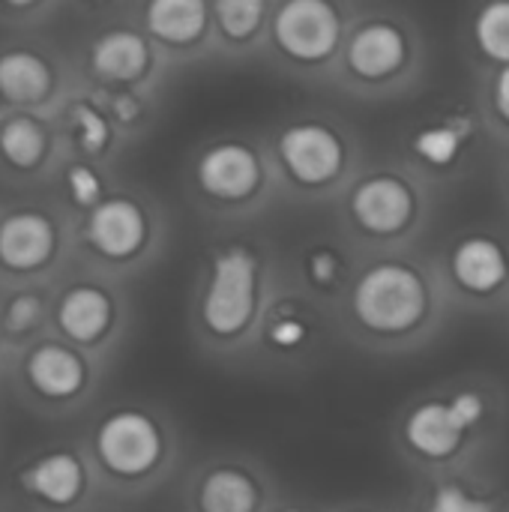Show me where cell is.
<instances>
[{
  "instance_id": "17",
  "label": "cell",
  "mask_w": 509,
  "mask_h": 512,
  "mask_svg": "<svg viewBox=\"0 0 509 512\" xmlns=\"http://www.w3.org/2000/svg\"><path fill=\"white\" fill-rule=\"evenodd\" d=\"M465 435L468 432L456 423L447 402H426L414 408L405 423V441L423 459H450L462 447Z\"/></svg>"
},
{
  "instance_id": "33",
  "label": "cell",
  "mask_w": 509,
  "mask_h": 512,
  "mask_svg": "<svg viewBox=\"0 0 509 512\" xmlns=\"http://www.w3.org/2000/svg\"><path fill=\"white\" fill-rule=\"evenodd\" d=\"M0 126H3V105H0Z\"/></svg>"
},
{
  "instance_id": "20",
  "label": "cell",
  "mask_w": 509,
  "mask_h": 512,
  "mask_svg": "<svg viewBox=\"0 0 509 512\" xmlns=\"http://www.w3.org/2000/svg\"><path fill=\"white\" fill-rule=\"evenodd\" d=\"M261 492L255 480L237 468H216L201 480L198 510L201 512H255Z\"/></svg>"
},
{
  "instance_id": "12",
  "label": "cell",
  "mask_w": 509,
  "mask_h": 512,
  "mask_svg": "<svg viewBox=\"0 0 509 512\" xmlns=\"http://www.w3.org/2000/svg\"><path fill=\"white\" fill-rule=\"evenodd\" d=\"M21 486L39 504L66 510L81 501L87 489V471H84V462L72 450H54V453L39 456L21 474Z\"/></svg>"
},
{
  "instance_id": "8",
  "label": "cell",
  "mask_w": 509,
  "mask_h": 512,
  "mask_svg": "<svg viewBox=\"0 0 509 512\" xmlns=\"http://www.w3.org/2000/svg\"><path fill=\"white\" fill-rule=\"evenodd\" d=\"M57 255V225L42 210H12L0 219V267L15 276L39 273Z\"/></svg>"
},
{
  "instance_id": "19",
  "label": "cell",
  "mask_w": 509,
  "mask_h": 512,
  "mask_svg": "<svg viewBox=\"0 0 509 512\" xmlns=\"http://www.w3.org/2000/svg\"><path fill=\"white\" fill-rule=\"evenodd\" d=\"M51 147L45 123L30 114H15L0 126V159L15 171H33L45 162Z\"/></svg>"
},
{
  "instance_id": "9",
  "label": "cell",
  "mask_w": 509,
  "mask_h": 512,
  "mask_svg": "<svg viewBox=\"0 0 509 512\" xmlns=\"http://www.w3.org/2000/svg\"><path fill=\"white\" fill-rule=\"evenodd\" d=\"M351 216L366 234L393 237L414 219V189L393 174L366 177L351 192Z\"/></svg>"
},
{
  "instance_id": "24",
  "label": "cell",
  "mask_w": 509,
  "mask_h": 512,
  "mask_svg": "<svg viewBox=\"0 0 509 512\" xmlns=\"http://www.w3.org/2000/svg\"><path fill=\"white\" fill-rule=\"evenodd\" d=\"M45 321V300L33 291H18L6 300L0 312V327L9 339L33 336Z\"/></svg>"
},
{
  "instance_id": "30",
  "label": "cell",
  "mask_w": 509,
  "mask_h": 512,
  "mask_svg": "<svg viewBox=\"0 0 509 512\" xmlns=\"http://www.w3.org/2000/svg\"><path fill=\"white\" fill-rule=\"evenodd\" d=\"M447 405H450V411H453L456 423H459L465 432H468V429H474V426L483 420V414H486V402H483V396H480V393H474V390L456 393Z\"/></svg>"
},
{
  "instance_id": "2",
  "label": "cell",
  "mask_w": 509,
  "mask_h": 512,
  "mask_svg": "<svg viewBox=\"0 0 509 512\" xmlns=\"http://www.w3.org/2000/svg\"><path fill=\"white\" fill-rule=\"evenodd\" d=\"M258 312V258L246 246H228L213 258L201 297L207 333L231 339L243 333Z\"/></svg>"
},
{
  "instance_id": "7",
  "label": "cell",
  "mask_w": 509,
  "mask_h": 512,
  "mask_svg": "<svg viewBox=\"0 0 509 512\" xmlns=\"http://www.w3.org/2000/svg\"><path fill=\"white\" fill-rule=\"evenodd\" d=\"M24 381L33 396L48 405H66L87 390L90 366L87 360L63 342H39L24 357Z\"/></svg>"
},
{
  "instance_id": "14",
  "label": "cell",
  "mask_w": 509,
  "mask_h": 512,
  "mask_svg": "<svg viewBox=\"0 0 509 512\" xmlns=\"http://www.w3.org/2000/svg\"><path fill=\"white\" fill-rule=\"evenodd\" d=\"M90 69L102 81L129 84L138 81L150 69V42L138 30L114 27L93 39L90 45Z\"/></svg>"
},
{
  "instance_id": "18",
  "label": "cell",
  "mask_w": 509,
  "mask_h": 512,
  "mask_svg": "<svg viewBox=\"0 0 509 512\" xmlns=\"http://www.w3.org/2000/svg\"><path fill=\"white\" fill-rule=\"evenodd\" d=\"M210 9L204 0H153L144 9L147 33L165 45H192L204 36Z\"/></svg>"
},
{
  "instance_id": "10",
  "label": "cell",
  "mask_w": 509,
  "mask_h": 512,
  "mask_svg": "<svg viewBox=\"0 0 509 512\" xmlns=\"http://www.w3.org/2000/svg\"><path fill=\"white\" fill-rule=\"evenodd\" d=\"M198 186L219 201H243L261 186V159L249 144L222 141L201 153L195 168Z\"/></svg>"
},
{
  "instance_id": "3",
  "label": "cell",
  "mask_w": 509,
  "mask_h": 512,
  "mask_svg": "<svg viewBox=\"0 0 509 512\" xmlns=\"http://www.w3.org/2000/svg\"><path fill=\"white\" fill-rule=\"evenodd\" d=\"M93 453L111 477L141 480L159 468L165 456V435L150 414L120 408L96 426Z\"/></svg>"
},
{
  "instance_id": "25",
  "label": "cell",
  "mask_w": 509,
  "mask_h": 512,
  "mask_svg": "<svg viewBox=\"0 0 509 512\" xmlns=\"http://www.w3.org/2000/svg\"><path fill=\"white\" fill-rule=\"evenodd\" d=\"M411 147L426 165L447 168L456 162V156L462 150V132L456 126H426L423 132L414 135Z\"/></svg>"
},
{
  "instance_id": "34",
  "label": "cell",
  "mask_w": 509,
  "mask_h": 512,
  "mask_svg": "<svg viewBox=\"0 0 509 512\" xmlns=\"http://www.w3.org/2000/svg\"><path fill=\"white\" fill-rule=\"evenodd\" d=\"M282 512H306V510H282Z\"/></svg>"
},
{
  "instance_id": "22",
  "label": "cell",
  "mask_w": 509,
  "mask_h": 512,
  "mask_svg": "<svg viewBox=\"0 0 509 512\" xmlns=\"http://www.w3.org/2000/svg\"><path fill=\"white\" fill-rule=\"evenodd\" d=\"M264 12H267V6L261 0H219L213 6L219 30L231 42H246L249 36H255L264 21Z\"/></svg>"
},
{
  "instance_id": "28",
  "label": "cell",
  "mask_w": 509,
  "mask_h": 512,
  "mask_svg": "<svg viewBox=\"0 0 509 512\" xmlns=\"http://www.w3.org/2000/svg\"><path fill=\"white\" fill-rule=\"evenodd\" d=\"M306 273H309V279H312L318 288L330 291V288L339 282V276H342V258H339L333 249L321 246V249H315V252L306 258Z\"/></svg>"
},
{
  "instance_id": "23",
  "label": "cell",
  "mask_w": 509,
  "mask_h": 512,
  "mask_svg": "<svg viewBox=\"0 0 509 512\" xmlns=\"http://www.w3.org/2000/svg\"><path fill=\"white\" fill-rule=\"evenodd\" d=\"M69 129H72L75 144L87 156L105 153V147L111 141V123H108V117L96 105H90V102H78V105L69 108Z\"/></svg>"
},
{
  "instance_id": "32",
  "label": "cell",
  "mask_w": 509,
  "mask_h": 512,
  "mask_svg": "<svg viewBox=\"0 0 509 512\" xmlns=\"http://www.w3.org/2000/svg\"><path fill=\"white\" fill-rule=\"evenodd\" d=\"M492 102H495V111L501 114V120L509 123V66H504L495 78V87H492Z\"/></svg>"
},
{
  "instance_id": "26",
  "label": "cell",
  "mask_w": 509,
  "mask_h": 512,
  "mask_svg": "<svg viewBox=\"0 0 509 512\" xmlns=\"http://www.w3.org/2000/svg\"><path fill=\"white\" fill-rule=\"evenodd\" d=\"M66 192L72 198V204L84 207V210H93L105 201V186H102V177L90 168V165H69L66 171Z\"/></svg>"
},
{
  "instance_id": "16",
  "label": "cell",
  "mask_w": 509,
  "mask_h": 512,
  "mask_svg": "<svg viewBox=\"0 0 509 512\" xmlns=\"http://www.w3.org/2000/svg\"><path fill=\"white\" fill-rule=\"evenodd\" d=\"M453 276L471 294H492L509 276L504 246L492 237H468L453 252Z\"/></svg>"
},
{
  "instance_id": "5",
  "label": "cell",
  "mask_w": 509,
  "mask_h": 512,
  "mask_svg": "<svg viewBox=\"0 0 509 512\" xmlns=\"http://www.w3.org/2000/svg\"><path fill=\"white\" fill-rule=\"evenodd\" d=\"M279 156L300 186H327L345 165V144L324 123H294L279 138Z\"/></svg>"
},
{
  "instance_id": "11",
  "label": "cell",
  "mask_w": 509,
  "mask_h": 512,
  "mask_svg": "<svg viewBox=\"0 0 509 512\" xmlns=\"http://www.w3.org/2000/svg\"><path fill=\"white\" fill-rule=\"evenodd\" d=\"M408 60V36L393 21L363 24L348 42V69L357 78L381 81L396 75Z\"/></svg>"
},
{
  "instance_id": "31",
  "label": "cell",
  "mask_w": 509,
  "mask_h": 512,
  "mask_svg": "<svg viewBox=\"0 0 509 512\" xmlns=\"http://www.w3.org/2000/svg\"><path fill=\"white\" fill-rule=\"evenodd\" d=\"M111 114H114V120H120V123H135V120L141 117V102H138L132 93H117V96L111 99Z\"/></svg>"
},
{
  "instance_id": "1",
  "label": "cell",
  "mask_w": 509,
  "mask_h": 512,
  "mask_svg": "<svg viewBox=\"0 0 509 512\" xmlns=\"http://www.w3.org/2000/svg\"><path fill=\"white\" fill-rule=\"evenodd\" d=\"M351 309L363 330L378 336H399L426 318L429 291L414 267L399 261H378L357 279Z\"/></svg>"
},
{
  "instance_id": "15",
  "label": "cell",
  "mask_w": 509,
  "mask_h": 512,
  "mask_svg": "<svg viewBox=\"0 0 509 512\" xmlns=\"http://www.w3.org/2000/svg\"><path fill=\"white\" fill-rule=\"evenodd\" d=\"M54 69L51 63L30 48L0 51V96L12 105L30 108L51 96Z\"/></svg>"
},
{
  "instance_id": "6",
  "label": "cell",
  "mask_w": 509,
  "mask_h": 512,
  "mask_svg": "<svg viewBox=\"0 0 509 512\" xmlns=\"http://www.w3.org/2000/svg\"><path fill=\"white\" fill-rule=\"evenodd\" d=\"M147 234H150L147 213L141 210L138 201L126 195L105 198L99 207L87 213V222H84V240L105 261L135 258L144 249Z\"/></svg>"
},
{
  "instance_id": "13",
  "label": "cell",
  "mask_w": 509,
  "mask_h": 512,
  "mask_svg": "<svg viewBox=\"0 0 509 512\" xmlns=\"http://www.w3.org/2000/svg\"><path fill=\"white\" fill-rule=\"evenodd\" d=\"M54 321L72 345H96L114 324V300L99 285H72L57 300Z\"/></svg>"
},
{
  "instance_id": "21",
  "label": "cell",
  "mask_w": 509,
  "mask_h": 512,
  "mask_svg": "<svg viewBox=\"0 0 509 512\" xmlns=\"http://www.w3.org/2000/svg\"><path fill=\"white\" fill-rule=\"evenodd\" d=\"M474 36H477L480 51L489 60H498V63L509 66V0L489 3L477 12Z\"/></svg>"
},
{
  "instance_id": "29",
  "label": "cell",
  "mask_w": 509,
  "mask_h": 512,
  "mask_svg": "<svg viewBox=\"0 0 509 512\" xmlns=\"http://www.w3.org/2000/svg\"><path fill=\"white\" fill-rule=\"evenodd\" d=\"M306 336H309L306 324H303L300 318H291V315L276 318V321L270 324V330H267L270 345H273V348H279V351H291V348L303 345V342H306Z\"/></svg>"
},
{
  "instance_id": "27",
  "label": "cell",
  "mask_w": 509,
  "mask_h": 512,
  "mask_svg": "<svg viewBox=\"0 0 509 512\" xmlns=\"http://www.w3.org/2000/svg\"><path fill=\"white\" fill-rule=\"evenodd\" d=\"M429 512H495L489 501L471 495L468 489L462 486H441L435 495H432V504Z\"/></svg>"
},
{
  "instance_id": "4",
  "label": "cell",
  "mask_w": 509,
  "mask_h": 512,
  "mask_svg": "<svg viewBox=\"0 0 509 512\" xmlns=\"http://www.w3.org/2000/svg\"><path fill=\"white\" fill-rule=\"evenodd\" d=\"M273 39L297 63L327 60L342 39V18L324 0H291L273 15Z\"/></svg>"
}]
</instances>
